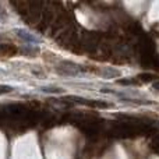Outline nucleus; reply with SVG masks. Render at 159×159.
<instances>
[{
  "mask_svg": "<svg viewBox=\"0 0 159 159\" xmlns=\"http://www.w3.org/2000/svg\"><path fill=\"white\" fill-rule=\"evenodd\" d=\"M43 92H50V93H61L63 92V89L61 88H53V87H43V88H41Z\"/></svg>",
  "mask_w": 159,
  "mask_h": 159,
  "instance_id": "nucleus-2",
  "label": "nucleus"
},
{
  "mask_svg": "<svg viewBox=\"0 0 159 159\" xmlns=\"http://www.w3.org/2000/svg\"><path fill=\"white\" fill-rule=\"evenodd\" d=\"M11 87H7V85H0V93H6V92H10Z\"/></svg>",
  "mask_w": 159,
  "mask_h": 159,
  "instance_id": "nucleus-5",
  "label": "nucleus"
},
{
  "mask_svg": "<svg viewBox=\"0 0 159 159\" xmlns=\"http://www.w3.org/2000/svg\"><path fill=\"white\" fill-rule=\"evenodd\" d=\"M152 149H155V151L159 152V134L155 135L154 140H152Z\"/></svg>",
  "mask_w": 159,
  "mask_h": 159,
  "instance_id": "nucleus-4",
  "label": "nucleus"
},
{
  "mask_svg": "<svg viewBox=\"0 0 159 159\" xmlns=\"http://www.w3.org/2000/svg\"><path fill=\"white\" fill-rule=\"evenodd\" d=\"M16 34L21 41L27 42V43H38L39 42V38H36L35 35H32L31 32H28L25 30H16Z\"/></svg>",
  "mask_w": 159,
  "mask_h": 159,
  "instance_id": "nucleus-1",
  "label": "nucleus"
},
{
  "mask_svg": "<svg viewBox=\"0 0 159 159\" xmlns=\"http://www.w3.org/2000/svg\"><path fill=\"white\" fill-rule=\"evenodd\" d=\"M138 78H140V81L147 82V81H152V80H155L157 75H154V74H141V75H138Z\"/></svg>",
  "mask_w": 159,
  "mask_h": 159,
  "instance_id": "nucleus-3",
  "label": "nucleus"
}]
</instances>
